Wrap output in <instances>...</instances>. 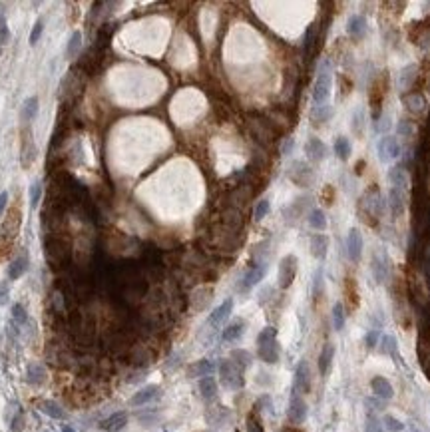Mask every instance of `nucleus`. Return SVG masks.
Segmentation results:
<instances>
[{
  "instance_id": "4be33fe9",
  "label": "nucleus",
  "mask_w": 430,
  "mask_h": 432,
  "mask_svg": "<svg viewBox=\"0 0 430 432\" xmlns=\"http://www.w3.org/2000/svg\"><path fill=\"white\" fill-rule=\"evenodd\" d=\"M334 353H336L334 345H333V343H327V345L323 347L321 355H319V373H321L323 377H327V375H329V370H331V366H333Z\"/></svg>"
},
{
  "instance_id": "e433bc0d",
  "label": "nucleus",
  "mask_w": 430,
  "mask_h": 432,
  "mask_svg": "<svg viewBox=\"0 0 430 432\" xmlns=\"http://www.w3.org/2000/svg\"><path fill=\"white\" fill-rule=\"evenodd\" d=\"M80 48H82V32H72V36H70V40H68V48H66V56H68V60H74L76 56H78V52H80Z\"/></svg>"
},
{
  "instance_id": "c756f323",
  "label": "nucleus",
  "mask_w": 430,
  "mask_h": 432,
  "mask_svg": "<svg viewBox=\"0 0 430 432\" xmlns=\"http://www.w3.org/2000/svg\"><path fill=\"white\" fill-rule=\"evenodd\" d=\"M307 221H309L311 229H315V231H325V229H327V225H329L325 211H323V209H319V207H317V209H313V211L309 213V217H307Z\"/></svg>"
},
{
  "instance_id": "c85d7f7f",
  "label": "nucleus",
  "mask_w": 430,
  "mask_h": 432,
  "mask_svg": "<svg viewBox=\"0 0 430 432\" xmlns=\"http://www.w3.org/2000/svg\"><path fill=\"white\" fill-rule=\"evenodd\" d=\"M38 98L36 96H30V98H26L24 100V104H22V121L24 123H28V121H32L34 118H36V114H38Z\"/></svg>"
},
{
  "instance_id": "ea45409f",
  "label": "nucleus",
  "mask_w": 430,
  "mask_h": 432,
  "mask_svg": "<svg viewBox=\"0 0 430 432\" xmlns=\"http://www.w3.org/2000/svg\"><path fill=\"white\" fill-rule=\"evenodd\" d=\"M405 104H406V108H408L410 112H422V108H424V98H422L420 94H410V96L405 98Z\"/></svg>"
},
{
  "instance_id": "49530a36",
  "label": "nucleus",
  "mask_w": 430,
  "mask_h": 432,
  "mask_svg": "<svg viewBox=\"0 0 430 432\" xmlns=\"http://www.w3.org/2000/svg\"><path fill=\"white\" fill-rule=\"evenodd\" d=\"M247 432H263V424H261L257 412H251L247 416Z\"/></svg>"
},
{
  "instance_id": "09e8293b",
  "label": "nucleus",
  "mask_w": 430,
  "mask_h": 432,
  "mask_svg": "<svg viewBox=\"0 0 430 432\" xmlns=\"http://www.w3.org/2000/svg\"><path fill=\"white\" fill-rule=\"evenodd\" d=\"M319 293H323V269H317L313 277V295L319 297Z\"/></svg>"
},
{
  "instance_id": "9b49d317",
  "label": "nucleus",
  "mask_w": 430,
  "mask_h": 432,
  "mask_svg": "<svg viewBox=\"0 0 430 432\" xmlns=\"http://www.w3.org/2000/svg\"><path fill=\"white\" fill-rule=\"evenodd\" d=\"M162 396V388L158 384H147L143 388H140L132 398H130V405L132 407H143L147 403H151V400H156Z\"/></svg>"
},
{
  "instance_id": "473e14b6",
  "label": "nucleus",
  "mask_w": 430,
  "mask_h": 432,
  "mask_svg": "<svg viewBox=\"0 0 430 432\" xmlns=\"http://www.w3.org/2000/svg\"><path fill=\"white\" fill-rule=\"evenodd\" d=\"M333 116V106L331 104H325V106H313V112H311V120L313 123H325L329 121Z\"/></svg>"
},
{
  "instance_id": "6e6d98bb",
  "label": "nucleus",
  "mask_w": 430,
  "mask_h": 432,
  "mask_svg": "<svg viewBox=\"0 0 430 432\" xmlns=\"http://www.w3.org/2000/svg\"><path fill=\"white\" fill-rule=\"evenodd\" d=\"M6 203H8V193L2 192V193H0V215H2V211L6 209Z\"/></svg>"
},
{
  "instance_id": "5701e85b",
  "label": "nucleus",
  "mask_w": 430,
  "mask_h": 432,
  "mask_svg": "<svg viewBox=\"0 0 430 432\" xmlns=\"http://www.w3.org/2000/svg\"><path fill=\"white\" fill-rule=\"evenodd\" d=\"M44 381H46V368L42 364H38V362H30L26 366V383L38 386Z\"/></svg>"
},
{
  "instance_id": "603ef678",
  "label": "nucleus",
  "mask_w": 430,
  "mask_h": 432,
  "mask_svg": "<svg viewBox=\"0 0 430 432\" xmlns=\"http://www.w3.org/2000/svg\"><path fill=\"white\" fill-rule=\"evenodd\" d=\"M323 195H325V203H327V205H333V203H334V188H333V185H327L325 192H323Z\"/></svg>"
},
{
  "instance_id": "20e7f679",
  "label": "nucleus",
  "mask_w": 430,
  "mask_h": 432,
  "mask_svg": "<svg viewBox=\"0 0 430 432\" xmlns=\"http://www.w3.org/2000/svg\"><path fill=\"white\" fill-rule=\"evenodd\" d=\"M297 269H299V261L295 255H285L279 263V275H277V281H279V287L281 289H289L297 277Z\"/></svg>"
},
{
  "instance_id": "3c124183",
  "label": "nucleus",
  "mask_w": 430,
  "mask_h": 432,
  "mask_svg": "<svg viewBox=\"0 0 430 432\" xmlns=\"http://www.w3.org/2000/svg\"><path fill=\"white\" fill-rule=\"evenodd\" d=\"M293 147H295V138H285V142L281 145V153L283 156H289V153L293 151Z\"/></svg>"
},
{
  "instance_id": "f704fd0d",
  "label": "nucleus",
  "mask_w": 430,
  "mask_h": 432,
  "mask_svg": "<svg viewBox=\"0 0 430 432\" xmlns=\"http://www.w3.org/2000/svg\"><path fill=\"white\" fill-rule=\"evenodd\" d=\"M345 321H347V317H345L343 303H334L333 305V327H334V331H343L345 329Z\"/></svg>"
},
{
  "instance_id": "f03ea898",
  "label": "nucleus",
  "mask_w": 430,
  "mask_h": 432,
  "mask_svg": "<svg viewBox=\"0 0 430 432\" xmlns=\"http://www.w3.org/2000/svg\"><path fill=\"white\" fill-rule=\"evenodd\" d=\"M331 90H333V74L327 62H323V66L319 68L315 86H313V104L315 106H325L329 104L331 98Z\"/></svg>"
},
{
  "instance_id": "de8ad7c7",
  "label": "nucleus",
  "mask_w": 430,
  "mask_h": 432,
  "mask_svg": "<svg viewBox=\"0 0 430 432\" xmlns=\"http://www.w3.org/2000/svg\"><path fill=\"white\" fill-rule=\"evenodd\" d=\"M156 418H158L156 410H143V412H138V420H140L142 424H145V426H151V422H156Z\"/></svg>"
},
{
  "instance_id": "a878e982",
  "label": "nucleus",
  "mask_w": 430,
  "mask_h": 432,
  "mask_svg": "<svg viewBox=\"0 0 430 432\" xmlns=\"http://www.w3.org/2000/svg\"><path fill=\"white\" fill-rule=\"evenodd\" d=\"M213 368H215V366H213V362H211V360L201 359V360H197V362H193V364L190 366L188 375H190L191 379H203V377H211Z\"/></svg>"
},
{
  "instance_id": "a18cd8bd",
  "label": "nucleus",
  "mask_w": 430,
  "mask_h": 432,
  "mask_svg": "<svg viewBox=\"0 0 430 432\" xmlns=\"http://www.w3.org/2000/svg\"><path fill=\"white\" fill-rule=\"evenodd\" d=\"M396 132H398V136H401V138H410L414 134V126L410 121H406V120H401V121H398V126H396Z\"/></svg>"
},
{
  "instance_id": "cd10ccee",
  "label": "nucleus",
  "mask_w": 430,
  "mask_h": 432,
  "mask_svg": "<svg viewBox=\"0 0 430 432\" xmlns=\"http://www.w3.org/2000/svg\"><path fill=\"white\" fill-rule=\"evenodd\" d=\"M34 151H36V147H34L32 136H30V132H28V136L22 138V166H24V168H28L30 164H32V160H34V156H36Z\"/></svg>"
},
{
  "instance_id": "a211bd4d",
  "label": "nucleus",
  "mask_w": 430,
  "mask_h": 432,
  "mask_svg": "<svg viewBox=\"0 0 430 432\" xmlns=\"http://www.w3.org/2000/svg\"><path fill=\"white\" fill-rule=\"evenodd\" d=\"M371 388H373L375 396L381 400H390L394 396V388H392L390 381H386L384 377H375L371 381Z\"/></svg>"
},
{
  "instance_id": "f3484780",
  "label": "nucleus",
  "mask_w": 430,
  "mask_h": 432,
  "mask_svg": "<svg viewBox=\"0 0 430 432\" xmlns=\"http://www.w3.org/2000/svg\"><path fill=\"white\" fill-rule=\"evenodd\" d=\"M388 271H390V261L386 257V253L382 251L381 255H373V273L377 277L379 283H384L388 279Z\"/></svg>"
},
{
  "instance_id": "0eeeda50",
  "label": "nucleus",
  "mask_w": 430,
  "mask_h": 432,
  "mask_svg": "<svg viewBox=\"0 0 430 432\" xmlns=\"http://www.w3.org/2000/svg\"><path fill=\"white\" fill-rule=\"evenodd\" d=\"M289 177H291L297 185H301V188H307V185L313 183L315 173H313V169L307 166L305 162H293V166L289 168Z\"/></svg>"
},
{
  "instance_id": "7ed1b4c3",
  "label": "nucleus",
  "mask_w": 430,
  "mask_h": 432,
  "mask_svg": "<svg viewBox=\"0 0 430 432\" xmlns=\"http://www.w3.org/2000/svg\"><path fill=\"white\" fill-rule=\"evenodd\" d=\"M217 370H219L221 384H223L225 388L239 390V388L245 384V381H243V370H241L231 359H223V360H219Z\"/></svg>"
},
{
  "instance_id": "c03bdc74",
  "label": "nucleus",
  "mask_w": 430,
  "mask_h": 432,
  "mask_svg": "<svg viewBox=\"0 0 430 432\" xmlns=\"http://www.w3.org/2000/svg\"><path fill=\"white\" fill-rule=\"evenodd\" d=\"M42 32H44V18H38V20L34 22L32 32H30V44L36 46L38 40H40V36H42Z\"/></svg>"
},
{
  "instance_id": "72a5a7b5",
  "label": "nucleus",
  "mask_w": 430,
  "mask_h": 432,
  "mask_svg": "<svg viewBox=\"0 0 430 432\" xmlns=\"http://www.w3.org/2000/svg\"><path fill=\"white\" fill-rule=\"evenodd\" d=\"M231 360L241 368V370H245L247 366H251V362H253V357L247 353V351H243V349H235L233 353H231Z\"/></svg>"
},
{
  "instance_id": "2f4dec72",
  "label": "nucleus",
  "mask_w": 430,
  "mask_h": 432,
  "mask_svg": "<svg viewBox=\"0 0 430 432\" xmlns=\"http://www.w3.org/2000/svg\"><path fill=\"white\" fill-rule=\"evenodd\" d=\"M26 271H28V259H26V257H18V259H14V261L10 263V267H8V279L16 281V279H20V277H22Z\"/></svg>"
},
{
  "instance_id": "4c0bfd02",
  "label": "nucleus",
  "mask_w": 430,
  "mask_h": 432,
  "mask_svg": "<svg viewBox=\"0 0 430 432\" xmlns=\"http://www.w3.org/2000/svg\"><path fill=\"white\" fill-rule=\"evenodd\" d=\"M381 424H382L388 432H403V430H405V424L398 420V418H394L392 414H384L382 420H381Z\"/></svg>"
},
{
  "instance_id": "864d4df0",
  "label": "nucleus",
  "mask_w": 430,
  "mask_h": 432,
  "mask_svg": "<svg viewBox=\"0 0 430 432\" xmlns=\"http://www.w3.org/2000/svg\"><path fill=\"white\" fill-rule=\"evenodd\" d=\"M22 422H24L22 414H16V416L12 418V422H10V430H12V432H20V430H22V426H24Z\"/></svg>"
},
{
  "instance_id": "a19ab883",
  "label": "nucleus",
  "mask_w": 430,
  "mask_h": 432,
  "mask_svg": "<svg viewBox=\"0 0 430 432\" xmlns=\"http://www.w3.org/2000/svg\"><path fill=\"white\" fill-rule=\"evenodd\" d=\"M12 321H14L16 325H24V323L28 321V313H26V309H24L20 303L12 305Z\"/></svg>"
},
{
  "instance_id": "412c9836",
  "label": "nucleus",
  "mask_w": 430,
  "mask_h": 432,
  "mask_svg": "<svg viewBox=\"0 0 430 432\" xmlns=\"http://www.w3.org/2000/svg\"><path fill=\"white\" fill-rule=\"evenodd\" d=\"M405 205H406V197H405V192L390 188V192H388V207H390V211H392V215H394V217H398V215H403V211H405Z\"/></svg>"
},
{
  "instance_id": "37998d69",
  "label": "nucleus",
  "mask_w": 430,
  "mask_h": 432,
  "mask_svg": "<svg viewBox=\"0 0 430 432\" xmlns=\"http://www.w3.org/2000/svg\"><path fill=\"white\" fill-rule=\"evenodd\" d=\"M269 209H271V203H269V199H267V197L259 199V201H257V205H255V219H257V221L265 219V215L269 213Z\"/></svg>"
},
{
  "instance_id": "f257e3e1",
  "label": "nucleus",
  "mask_w": 430,
  "mask_h": 432,
  "mask_svg": "<svg viewBox=\"0 0 430 432\" xmlns=\"http://www.w3.org/2000/svg\"><path fill=\"white\" fill-rule=\"evenodd\" d=\"M257 355L263 362L275 364L281 359V347L277 343V329L265 327L257 336Z\"/></svg>"
},
{
  "instance_id": "dca6fc26",
  "label": "nucleus",
  "mask_w": 430,
  "mask_h": 432,
  "mask_svg": "<svg viewBox=\"0 0 430 432\" xmlns=\"http://www.w3.org/2000/svg\"><path fill=\"white\" fill-rule=\"evenodd\" d=\"M128 424V414L126 412H114L106 420L100 422V428L104 432H121Z\"/></svg>"
},
{
  "instance_id": "c9c22d12",
  "label": "nucleus",
  "mask_w": 430,
  "mask_h": 432,
  "mask_svg": "<svg viewBox=\"0 0 430 432\" xmlns=\"http://www.w3.org/2000/svg\"><path fill=\"white\" fill-rule=\"evenodd\" d=\"M381 351L390 355V357H394V359H398V343H396V338L392 335L381 336Z\"/></svg>"
},
{
  "instance_id": "ddd939ff",
  "label": "nucleus",
  "mask_w": 430,
  "mask_h": 432,
  "mask_svg": "<svg viewBox=\"0 0 430 432\" xmlns=\"http://www.w3.org/2000/svg\"><path fill=\"white\" fill-rule=\"evenodd\" d=\"M18 229H20V211L14 207L8 211L6 221L2 225V241H12L18 233Z\"/></svg>"
},
{
  "instance_id": "6e6552de",
  "label": "nucleus",
  "mask_w": 430,
  "mask_h": 432,
  "mask_svg": "<svg viewBox=\"0 0 430 432\" xmlns=\"http://www.w3.org/2000/svg\"><path fill=\"white\" fill-rule=\"evenodd\" d=\"M311 390V370H309V364L307 360H301L295 368V386H293V392L297 394H307Z\"/></svg>"
},
{
  "instance_id": "6ab92c4d",
  "label": "nucleus",
  "mask_w": 430,
  "mask_h": 432,
  "mask_svg": "<svg viewBox=\"0 0 430 432\" xmlns=\"http://www.w3.org/2000/svg\"><path fill=\"white\" fill-rule=\"evenodd\" d=\"M327 251H329V237L325 233H315L311 237V255L323 261L327 257Z\"/></svg>"
},
{
  "instance_id": "bb28decb",
  "label": "nucleus",
  "mask_w": 430,
  "mask_h": 432,
  "mask_svg": "<svg viewBox=\"0 0 430 432\" xmlns=\"http://www.w3.org/2000/svg\"><path fill=\"white\" fill-rule=\"evenodd\" d=\"M243 331H245V321L237 319V321H233L231 325H227V327H225V331H223L221 338H223L225 343H233V341H237V338H241Z\"/></svg>"
},
{
  "instance_id": "393cba45",
  "label": "nucleus",
  "mask_w": 430,
  "mask_h": 432,
  "mask_svg": "<svg viewBox=\"0 0 430 432\" xmlns=\"http://www.w3.org/2000/svg\"><path fill=\"white\" fill-rule=\"evenodd\" d=\"M199 392H201V398L211 403V400L217 398V381L213 377H203L199 379Z\"/></svg>"
},
{
  "instance_id": "58836bf2",
  "label": "nucleus",
  "mask_w": 430,
  "mask_h": 432,
  "mask_svg": "<svg viewBox=\"0 0 430 432\" xmlns=\"http://www.w3.org/2000/svg\"><path fill=\"white\" fill-rule=\"evenodd\" d=\"M345 293H347L351 305L357 309L358 307V293H357V283H355V279H351V277L345 281Z\"/></svg>"
},
{
  "instance_id": "79ce46f5",
  "label": "nucleus",
  "mask_w": 430,
  "mask_h": 432,
  "mask_svg": "<svg viewBox=\"0 0 430 432\" xmlns=\"http://www.w3.org/2000/svg\"><path fill=\"white\" fill-rule=\"evenodd\" d=\"M40 197H42V183H40V181H34L32 185H30V205L38 207Z\"/></svg>"
},
{
  "instance_id": "39448f33",
  "label": "nucleus",
  "mask_w": 430,
  "mask_h": 432,
  "mask_svg": "<svg viewBox=\"0 0 430 432\" xmlns=\"http://www.w3.org/2000/svg\"><path fill=\"white\" fill-rule=\"evenodd\" d=\"M377 151L381 162H392L401 156V144L394 136H382L377 144Z\"/></svg>"
},
{
  "instance_id": "2eb2a0df",
  "label": "nucleus",
  "mask_w": 430,
  "mask_h": 432,
  "mask_svg": "<svg viewBox=\"0 0 430 432\" xmlns=\"http://www.w3.org/2000/svg\"><path fill=\"white\" fill-rule=\"evenodd\" d=\"M231 311H233V299H225L217 309H213V313L209 315V325H211V327L223 325V323L229 319Z\"/></svg>"
},
{
  "instance_id": "423d86ee",
  "label": "nucleus",
  "mask_w": 430,
  "mask_h": 432,
  "mask_svg": "<svg viewBox=\"0 0 430 432\" xmlns=\"http://www.w3.org/2000/svg\"><path fill=\"white\" fill-rule=\"evenodd\" d=\"M307 414H309V407H307L305 398L297 392H293L291 400H289V410H287V416L293 424H301L307 420Z\"/></svg>"
},
{
  "instance_id": "7c9ffc66",
  "label": "nucleus",
  "mask_w": 430,
  "mask_h": 432,
  "mask_svg": "<svg viewBox=\"0 0 430 432\" xmlns=\"http://www.w3.org/2000/svg\"><path fill=\"white\" fill-rule=\"evenodd\" d=\"M351 151H353V147H351L349 138L339 136V138L334 140V153H336V158H339L341 162H349V158H351Z\"/></svg>"
},
{
  "instance_id": "b1692460",
  "label": "nucleus",
  "mask_w": 430,
  "mask_h": 432,
  "mask_svg": "<svg viewBox=\"0 0 430 432\" xmlns=\"http://www.w3.org/2000/svg\"><path fill=\"white\" fill-rule=\"evenodd\" d=\"M38 408L46 414V416H50V418H54V420H64L68 414H66V410L60 407L58 403H54V400H40L38 403Z\"/></svg>"
},
{
  "instance_id": "4d7b16f0",
  "label": "nucleus",
  "mask_w": 430,
  "mask_h": 432,
  "mask_svg": "<svg viewBox=\"0 0 430 432\" xmlns=\"http://www.w3.org/2000/svg\"><path fill=\"white\" fill-rule=\"evenodd\" d=\"M62 432H76V430H74V428H70V426H64V428H62Z\"/></svg>"
},
{
  "instance_id": "8fccbe9b",
  "label": "nucleus",
  "mask_w": 430,
  "mask_h": 432,
  "mask_svg": "<svg viewBox=\"0 0 430 432\" xmlns=\"http://www.w3.org/2000/svg\"><path fill=\"white\" fill-rule=\"evenodd\" d=\"M379 341H381V333L379 331H368L366 336H364V343H366L368 349H375L379 345Z\"/></svg>"
},
{
  "instance_id": "9d476101",
  "label": "nucleus",
  "mask_w": 430,
  "mask_h": 432,
  "mask_svg": "<svg viewBox=\"0 0 430 432\" xmlns=\"http://www.w3.org/2000/svg\"><path fill=\"white\" fill-rule=\"evenodd\" d=\"M362 249H364V243H362V233L353 227L347 235V255L353 263H358L360 257H362Z\"/></svg>"
},
{
  "instance_id": "1a4fd4ad",
  "label": "nucleus",
  "mask_w": 430,
  "mask_h": 432,
  "mask_svg": "<svg viewBox=\"0 0 430 432\" xmlns=\"http://www.w3.org/2000/svg\"><path fill=\"white\" fill-rule=\"evenodd\" d=\"M265 273H267V263H265V261H259V263L251 265L249 271L245 273L243 279H241V291H249L251 287H255L257 283H261L263 277H265Z\"/></svg>"
},
{
  "instance_id": "aec40b11",
  "label": "nucleus",
  "mask_w": 430,
  "mask_h": 432,
  "mask_svg": "<svg viewBox=\"0 0 430 432\" xmlns=\"http://www.w3.org/2000/svg\"><path fill=\"white\" fill-rule=\"evenodd\" d=\"M347 32L355 38V40H360L364 34H366V18L360 16V14H353L347 22Z\"/></svg>"
},
{
  "instance_id": "5fc2aeb1",
  "label": "nucleus",
  "mask_w": 430,
  "mask_h": 432,
  "mask_svg": "<svg viewBox=\"0 0 430 432\" xmlns=\"http://www.w3.org/2000/svg\"><path fill=\"white\" fill-rule=\"evenodd\" d=\"M8 299V285L6 283H0V305H4Z\"/></svg>"
},
{
  "instance_id": "4468645a",
  "label": "nucleus",
  "mask_w": 430,
  "mask_h": 432,
  "mask_svg": "<svg viewBox=\"0 0 430 432\" xmlns=\"http://www.w3.org/2000/svg\"><path fill=\"white\" fill-rule=\"evenodd\" d=\"M386 177H388L390 188H394V190L406 192V190H408V185H410L408 173H406V169H403V168H390L388 173H386Z\"/></svg>"
},
{
  "instance_id": "f8f14e48",
  "label": "nucleus",
  "mask_w": 430,
  "mask_h": 432,
  "mask_svg": "<svg viewBox=\"0 0 430 432\" xmlns=\"http://www.w3.org/2000/svg\"><path fill=\"white\" fill-rule=\"evenodd\" d=\"M305 153H307V158H309L311 162L319 164V162H323L327 158L329 149H327L325 142H321V138H309V140H307V144H305Z\"/></svg>"
}]
</instances>
